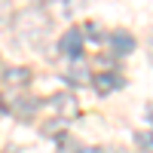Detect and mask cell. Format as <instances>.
Listing matches in <instances>:
<instances>
[{
	"label": "cell",
	"instance_id": "obj_1",
	"mask_svg": "<svg viewBox=\"0 0 153 153\" xmlns=\"http://www.w3.org/2000/svg\"><path fill=\"white\" fill-rule=\"evenodd\" d=\"M52 110L58 113V117L71 120V117H76V110H80V104H76L74 92H58V95L52 98Z\"/></svg>",
	"mask_w": 153,
	"mask_h": 153
},
{
	"label": "cell",
	"instance_id": "obj_2",
	"mask_svg": "<svg viewBox=\"0 0 153 153\" xmlns=\"http://www.w3.org/2000/svg\"><path fill=\"white\" fill-rule=\"evenodd\" d=\"M61 52L68 58H80V52H83V31L80 28L65 31V37H61Z\"/></svg>",
	"mask_w": 153,
	"mask_h": 153
},
{
	"label": "cell",
	"instance_id": "obj_3",
	"mask_svg": "<svg viewBox=\"0 0 153 153\" xmlns=\"http://www.w3.org/2000/svg\"><path fill=\"white\" fill-rule=\"evenodd\" d=\"M0 76H3L6 86L25 89V86H28V80H31V71H28V68H3V74H0Z\"/></svg>",
	"mask_w": 153,
	"mask_h": 153
},
{
	"label": "cell",
	"instance_id": "obj_4",
	"mask_svg": "<svg viewBox=\"0 0 153 153\" xmlns=\"http://www.w3.org/2000/svg\"><path fill=\"white\" fill-rule=\"evenodd\" d=\"M110 46H113V52L129 55V52H135V37L129 31H113L110 34Z\"/></svg>",
	"mask_w": 153,
	"mask_h": 153
},
{
	"label": "cell",
	"instance_id": "obj_5",
	"mask_svg": "<svg viewBox=\"0 0 153 153\" xmlns=\"http://www.w3.org/2000/svg\"><path fill=\"white\" fill-rule=\"evenodd\" d=\"M92 83H95V89L101 95H107V92H113V89H120V76L117 74H98Z\"/></svg>",
	"mask_w": 153,
	"mask_h": 153
},
{
	"label": "cell",
	"instance_id": "obj_6",
	"mask_svg": "<svg viewBox=\"0 0 153 153\" xmlns=\"http://www.w3.org/2000/svg\"><path fill=\"white\" fill-rule=\"evenodd\" d=\"M37 107V101L34 98H19V104H16V113H19V117H28V113Z\"/></svg>",
	"mask_w": 153,
	"mask_h": 153
},
{
	"label": "cell",
	"instance_id": "obj_7",
	"mask_svg": "<svg viewBox=\"0 0 153 153\" xmlns=\"http://www.w3.org/2000/svg\"><path fill=\"white\" fill-rule=\"evenodd\" d=\"M135 144L141 147V150H153V135H147V132H138V135H135Z\"/></svg>",
	"mask_w": 153,
	"mask_h": 153
},
{
	"label": "cell",
	"instance_id": "obj_8",
	"mask_svg": "<svg viewBox=\"0 0 153 153\" xmlns=\"http://www.w3.org/2000/svg\"><path fill=\"white\" fill-rule=\"evenodd\" d=\"M46 6H49V16H52V12H55V16H65V12H68L65 0H52V3H46Z\"/></svg>",
	"mask_w": 153,
	"mask_h": 153
}]
</instances>
